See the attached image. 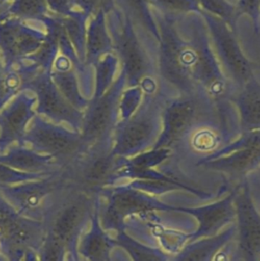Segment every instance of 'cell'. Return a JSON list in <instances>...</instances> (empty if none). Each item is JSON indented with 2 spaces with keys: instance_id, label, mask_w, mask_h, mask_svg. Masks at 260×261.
I'll return each mask as SVG.
<instances>
[{
  "instance_id": "cell-38",
  "label": "cell",
  "mask_w": 260,
  "mask_h": 261,
  "mask_svg": "<svg viewBox=\"0 0 260 261\" xmlns=\"http://www.w3.org/2000/svg\"><path fill=\"white\" fill-rule=\"evenodd\" d=\"M8 215V211L6 209V206L0 201V217H4Z\"/></svg>"
},
{
  "instance_id": "cell-10",
  "label": "cell",
  "mask_w": 260,
  "mask_h": 261,
  "mask_svg": "<svg viewBox=\"0 0 260 261\" xmlns=\"http://www.w3.org/2000/svg\"><path fill=\"white\" fill-rule=\"evenodd\" d=\"M46 39L45 29L32 27L27 21L0 14V55L4 71L18 66L33 55Z\"/></svg>"
},
{
  "instance_id": "cell-30",
  "label": "cell",
  "mask_w": 260,
  "mask_h": 261,
  "mask_svg": "<svg viewBox=\"0 0 260 261\" xmlns=\"http://www.w3.org/2000/svg\"><path fill=\"white\" fill-rule=\"evenodd\" d=\"M152 7L177 17L189 13H201L198 0H149Z\"/></svg>"
},
{
  "instance_id": "cell-40",
  "label": "cell",
  "mask_w": 260,
  "mask_h": 261,
  "mask_svg": "<svg viewBox=\"0 0 260 261\" xmlns=\"http://www.w3.org/2000/svg\"><path fill=\"white\" fill-rule=\"evenodd\" d=\"M1 2H4V3H7V1H9V0H0Z\"/></svg>"
},
{
  "instance_id": "cell-41",
  "label": "cell",
  "mask_w": 260,
  "mask_h": 261,
  "mask_svg": "<svg viewBox=\"0 0 260 261\" xmlns=\"http://www.w3.org/2000/svg\"><path fill=\"white\" fill-rule=\"evenodd\" d=\"M259 66H260V59H259Z\"/></svg>"
},
{
  "instance_id": "cell-5",
  "label": "cell",
  "mask_w": 260,
  "mask_h": 261,
  "mask_svg": "<svg viewBox=\"0 0 260 261\" xmlns=\"http://www.w3.org/2000/svg\"><path fill=\"white\" fill-rule=\"evenodd\" d=\"M212 50L227 80L237 90L255 74L254 63L245 55L237 34L221 19L201 11ZM235 90V91H236Z\"/></svg>"
},
{
  "instance_id": "cell-24",
  "label": "cell",
  "mask_w": 260,
  "mask_h": 261,
  "mask_svg": "<svg viewBox=\"0 0 260 261\" xmlns=\"http://www.w3.org/2000/svg\"><path fill=\"white\" fill-rule=\"evenodd\" d=\"M118 59L114 53L103 56L95 65V77L93 94L91 98L101 97L114 83L115 73L118 67Z\"/></svg>"
},
{
  "instance_id": "cell-35",
  "label": "cell",
  "mask_w": 260,
  "mask_h": 261,
  "mask_svg": "<svg viewBox=\"0 0 260 261\" xmlns=\"http://www.w3.org/2000/svg\"><path fill=\"white\" fill-rule=\"evenodd\" d=\"M69 1L74 10L83 12L89 18L99 10L97 0H69Z\"/></svg>"
},
{
  "instance_id": "cell-39",
  "label": "cell",
  "mask_w": 260,
  "mask_h": 261,
  "mask_svg": "<svg viewBox=\"0 0 260 261\" xmlns=\"http://www.w3.org/2000/svg\"><path fill=\"white\" fill-rule=\"evenodd\" d=\"M7 6H8V5H7L6 3H4V2H1V1H0V14H1V13H3V12L7 9Z\"/></svg>"
},
{
  "instance_id": "cell-17",
  "label": "cell",
  "mask_w": 260,
  "mask_h": 261,
  "mask_svg": "<svg viewBox=\"0 0 260 261\" xmlns=\"http://www.w3.org/2000/svg\"><path fill=\"white\" fill-rule=\"evenodd\" d=\"M236 236V225L221 232L187 243L170 261H213L216 253Z\"/></svg>"
},
{
  "instance_id": "cell-15",
  "label": "cell",
  "mask_w": 260,
  "mask_h": 261,
  "mask_svg": "<svg viewBox=\"0 0 260 261\" xmlns=\"http://www.w3.org/2000/svg\"><path fill=\"white\" fill-rule=\"evenodd\" d=\"M229 100L239 114L240 133L260 129V80L256 74L237 89Z\"/></svg>"
},
{
  "instance_id": "cell-9",
  "label": "cell",
  "mask_w": 260,
  "mask_h": 261,
  "mask_svg": "<svg viewBox=\"0 0 260 261\" xmlns=\"http://www.w3.org/2000/svg\"><path fill=\"white\" fill-rule=\"evenodd\" d=\"M178 206L165 204L129 185L114 188L103 212V224L108 229L123 231L125 219L134 215L145 216L155 211H176Z\"/></svg>"
},
{
  "instance_id": "cell-29",
  "label": "cell",
  "mask_w": 260,
  "mask_h": 261,
  "mask_svg": "<svg viewBox=\"0 0 260 261\" xmlns=\"http://www.w3.org/2000/svg\"><path fill=\"white\" fill-rule=\"evenodd\" d=\"M167 148H151L138 155L125 159V166L131 169H150L164 162L170 155Z\"/></svg>"
},
{
  "instance_id": "cell-8",
  "label": "cell",
  "mask_w": 260,
  "mask_h": 261,
  "mask_svg": "<svg viewBox=\"0 0 260 261\" xmlns=\"http://www.w3.org/2000/svg\"><path fill=\"white\" fill-rule=\"evenodd\" d=\"M31 91L37 99L35 111L51 122L66 124L70 129L81 133L84 112L75 109L60 93L51 79L50 71H40L25 81L22 91Z\"/></svg>"
},
{
  "instance_id": "cell-18",
  "label": "cell",
  "mask_w": 260,
  "mask_h": 261,
  "mask_svg": "<svg viewBox=\"0 0 260 261\" xmlns=\"http://www.w3.org/2000/svg\"><path fill=\"white\" fill-rule=\"evenodd\" d=\"M115 6L133 21L144 40L157 47L159 32L149 0H114Z\"/></svg>"
},
{
  "instance_id": "cell-3",
  "label": "cell",
  "mask_w": 260,
  "mask_h": 261,
  "mask_svg": "<svg viewBox=\"0 0 260 261\" xmlns=\"http://www.w3.org/2000/svg\"><path fill=\"white\" fill-rule=\"evenodd\" d=\"M168 96L161 86L155 91H143V99L136 112L118 121L112 138V153L131 158L153 148L162 127V110Z\"/></svg>"
},
{
  "instance_id": "cell-26",
  "label": "cell",
  "mask_w": 260,
  "mask_h": 261,
  "mask_svg": "<svg viewBox=\"0 0 260 261\" xmlns=\"http://www.w3.org/2000/svg\"><path fill=\"white\" fill-rule=\"evenodd\" d=\"M200 8L222 21H224L230 30L237 34V21L235 4L227 0H198Z\"/></svg>"
},
{
  "instance_id": "cell-22",
  "label": "cell",
  "mask_w": 260,
  "mask_h": 261,
  "mask_svg": "<svg viewBox=\"0 0 260 261\" xmlns=\"http://www.w3.org/2000/svg\"><path fill=\"white\" fill-rule=\"evenodd\" d=\"M86 213L84 204H74L66 208L57 218L53 228V240L60 246L71 239Z\"/></svg>"
},
{
  "instance_id": "cell-16",
  "label": "cell",
  "mask_w": 260,
  "mask_h": 261,
  "mask_svg": "<svg viewBox=\"0 0 260 261\" xmlns=\"http://www.w3.org/2000/svg\"><path fill=\"white\" fill-rule=\"evenodd\" d=\"M89 19L86 34L85 65L91 68L103 56L113 53V45L107 27L106 14L102 10H98Z\"/></svg>"
},
{
  "instance_id": "cell-11",
  "label": "cell",
  "mask_w": 260,
  "mask_h": 261,
  "mask_svg": "<svg viewBox=\"0 0 260 261\" xmlns=\"http://www.w3.org/2000/svg\"><path fill=\"white\" fill-rule=\"evenodd\" d=\"M236 258L239 261H260V213L245 179L236 185Z\"/></svg>"
},
{
  "instance_id": "cell-4",
  "label": "cell",
  "mask_w": 260,
  "mask_h": 261,
  "mask_svg": "<svg viewBox=\"0 0 260 261\" xmlns=\"http://www.w3.org/2000/svg\"><path fill=\"white\" fill-rule=\"evenodd\" d=\"M107 27L112 39L113 53L121 64L125 87L139 86L143 81L156 75V61L146 41L131 18L116 6L106 15Z\"/></svg>"
},
{
  "instance_id": "cell-25",
  "label": "cell",
  "mask_w": 260,
  "mask_h": 261,
  "mask_svg": "<svg viewBox=\"0 0 260 261\" xmlns=\"http://www.w3.org/2000/svg\"><path fill=\"white\" fill-rule=\"evenodd\" d=\"M112 243L96 225L83 241L81 251L90 261H109Z\"/></svg>"
},
{
  "instance_id": "cell-13",
  "label": "cell",
  "mask_w": 260,
  "mask_h": 261,
  "mask_svg": "<svg viewBox=\"0 0 260 261\" xmlns=\"http://www.w3.org/2000/svg\"><path fill=\"white\" fill-rule=\"evenodd\" d=\"M236 186L223 199L200 207H179L178 212L193 215L198 221L197 229L187 234L186 244L216 234V232L236 218L233 198Z\"/></svg>"
},
{
  "instance_id": "cell-31",
  "label": "cell",
  "mask_w": 260,
  "mask_h": 261,
  "mask_svg": "<svg viewBox=\"0 0 260 261\" xmlns=\"http://www.w3.org/2000/svg\"><path fill=\"white\" fill-rule=\"evenodd\" d=\"M143 99V91L140 86L125 87L118 104V121L129 118L139 108Z\"/></svg>"
},
{
  "instance_id": "cell-37",
  "label": "cell",
  "mask_w": 260,
  "mask_h": 261,
  "mask_svg": "<svg viewBox=\"0 0 260 261\" xmlns=\"http://www.w3.org/2000/svg\"><path fill=\"white\" fill-rule=\"evenodd\" d=\"M98 9L102 10L106 15L109 14L115 8L114 0H97Z\"/></svg>"
},
{
  "instance_id": "cell-2",
  "label": "cell",
  "mask_w": 260,
  "mask_h": 261,
  "mask_svg": "<svg viewBox=\"0 0 260 261\" xmlns=\"http://www.w3.org/2000/svg\"><path fill=\"white\" fill-rule=\"evenodd\" d=\"M208 126L219 132L215 106L207 96L201 92L168 96L163 105L161 132L153 148L171 150L196 130Z\"/></svg>"
},
{
  "instance_id": "cell-1",
  "label": "cell",
  "mask_w": 260,
  "mask_h": 261,
  "mask_svg": "<svg viewBox=\"0 0 260 261\" xmlns=\"http://www.w3.org/2000/svg\"><path fill=\"white\" fill-rule=\"evenodd\" d=\"M159 32L156 75L176 95L199 92L192 75L194 52L177 28L178 17L152 7Z\"/></svg>"
},
{
  "instance_id": "cell-36",
  "label": "cell",
  "mask_w": 260,
  "mask_h": 261,
  "mask_svg": "<svg viewBox=\"0 0 260 261\" xmlns=\"http://www.w3.org/2000/svg\"><path fill=\"white\" fill-rule=\"evenodd\" d=\"M59 254L60 245L53 240L45 249L43 261H59Z\"/></svg>"
},
{
  "instance_id": "cell-20",
  "label": "cell",
  "mask_w": 260,
  "mask_h": 261,
  "mask_svg": "<svg viewBox=\"0 0 260 261\" xmlns=\"http://www.w3.org/2000/svg\"><path fill=\"white\" fill-rule=\"evenodd\" d=\"M56 17L71 45L73 46L80 60L85 63L87 34L86 24L89 20V17L77 10H73V12L67 16L56 15Z\"/></svg>"
},
{
  "instance_id": "cell-21",
  "label": "cell",
  "mask_w": 260,
  "mask_h": 261,
  "mask_svg": "<svg viewBox=\"0 0 260 261\" xmlns=\"http://www.w3.org/2000/svg\"><path fill=\"white\" fill-rule=\"evenodd\" d=\"M113 244L121 247L133 261H170V256L159 248L144 245L124 231H118Z\"/></svg>"
},
{
  "instance_id": "cell-14",
  "label": "cell",
  "mask_w": 260,
  "mask_h": 261,
  "mask_svg": "<svg viewBox=\"0 0 260 261\" xmlns=\"http://www.w3.org/2000/svg\"><path fill=\"white\" fill-rule=\"evenodd\" d=\"M197 166L221 172L240 184L249 172L260 166V146L241 149L207 161H198Z\"/></svg>"
},
{
  "instance_id": "cell-6",
  "label": "cell",
  "mask_w": 260,
  "mask_h": 261,
  "mask_svg": "<svg viewBox=\"0 0 260 261\" xmlns=\"http://www.w3.org/2000/svg\"><path fill=\"white\" fill-rule=\"evenodd\" d=\"M23 144H29L38 153L61 161L76 160L89 148L81 133L53 123L38 114L31 120L19 145Z\"/></svg>"
},
{
  "instance_id": "cell-28",
  "label": "cell",
  "mask_w": 260,
  "mask_h": 261,
  "mask_svg": "<svg viewBox=\"0 0 260 261\" xmlns=\"http://www.w3.org/2000/svg\"><path fill=\"white\" fill-rule=\"evenodd\" d=\"M256 146H260V129L240 133V135L237 139H235L231 142H229L228 144L220 147L219 149L213 151L212 153L203 157L199 161H207V160L215 159L217 157L227 155L231 152H235V151H238L241 149L256 147Z\"/></svg>"
},
{
  "instance_id": "cell-7",
  "label": "cell",
  "mask_w": 260,
  "mask_h": 261,
  "mask_svg": "<svg viewBox=\"0 0 260 261\" xmlns=\"http://www.w3.org/2000/svg\"><path fill=\"white\" fill-rule=\"evenodd\" d=\"M125 88V76L120 70L111 87L99 98H90L84 111L81 129L83 141L90 147L97 143L111 141L118 122V104Z\"/></svg>"
},
{
  "instance_id": "cell-23",
  "label": "cell",
  "mask_w": 260,
  "mask_h": 261,
  "mask_svg": "<svg viewBox=\"0 0 260 261\" xmlns=\"http://www.w3.org/2000/svg\"><path fill=\"white\" fill-rule=\"evenodd\" d=\"M51 13L46 0H11L5 14L24 21H42Z\"/></svg>"
},
{
  "instance_id": "cell-12",
  "label": "cell",
  "mask_w": 260,
  "mask_h": 261,
  "mask_svg": "<svg viewBox=\"0 0 260 261\" xmlns=\"http://www.w3.org/2000/svg\"><path fill=\"white\" fill-rule=\"evenodd\" d=\"M36 96L23 90L14 96L0 111V151L13 143L20 144L35 111Z\"/></svg>"
},
{
  "instance_id": "cell-33",
  "label": "cell",
  "mask_w": 260,
  "mask_h": 261,
  "mask_svg": "<svg viewBox=\"0 0 260 261\" xmlns=\"http://www.w3.org/2000/svg\"><path fill=\"white\" fill-rule=\"evenodd\" d=\"M27 177H30L29 173L16 170V169L0 162V182L20 180V179H23Z\"/></svg>"
},
{
  "instance_id": "cell-27",
  "label": "cell",
  "mask_w": 260,
  "mask_h": 261,
  "mask_svg": "<svg viewBox=\"0 0 260 261\" xmlns=\"http://www.w3.org/2000/svg\"><path fill=\"white\" fill-rule=\"evenodd\" d=\"M28 77L16 67L0 74V110L14 96L22 91Z\"/></svg>"
},
{
  "instance_id": "cell-32",
  "label": "cell",
  "mask_w": 260,
  "mask_h": 261,
  "mask_svg": "<svg viewBox=\"0 0 260 261\" xmlns=\"http://www.w3.org/2000/svg\"><path fill=\"white\" fill-rule=\"evenodd\" d=\"M236 16L239 19L243 15L251 18L255 34L260 33V0H238L235 4Z\"/></svg>"
},
{
  "instance_id": "cell-34",
  "label": "cell",
  "mask_w": 260,
  "mask_h": 261,
  "mask_svg": "<svg viewBox=\"0 0 260 261\" xmlns=\"http://www.w3.org/2000/svg\"><path fill=\"white\" fill-rule=\"evenodd\" d=\"M49 10L56 15L67 16L73 12L69 0H46Z\"/></svg>"
},
{
  "instance_id": "cell-19",
  "label": "cell",
  "mask_w": 260,
  "mask_h": 261,
  "mask_svg": "<svg viewBox=\"0 0 260 261\" xmlns=\"http://www.w3.org/2000/svg\"><path fill=\"white\" fill-rule=\"evenodd\" d=\"M52 157L42 155L20 145L10 149L6 154L0 155V162L22 172H37L48 168Z\"/></svg>"
}]
</instances>
